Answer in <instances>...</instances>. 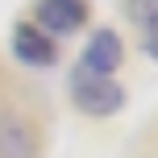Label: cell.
Segmentation results:
<instances>
[{
  "label": "cell",
  "instance_id": "1",
  "mask_svg": "<svg viewBox=\"0 0 158 158\" xmlns=\"http://www.w3.org/2000/svg\"><path fill=\"white\" fill-rule=\"evenodd\" d=\"M71 100L87 117H112V112L125 104V92H121L108 75H96V71H87V67H75L71 71Z\"/></svg>",
  "mask_w": 158,
  "mask_h": 158
},
{
  "label": "cell",
  "instance_id": "2",
  "mask_svg": "<svg viewBox=\"0 0 158 158\" xmlns=\"http://www.w3.org/2000/svg\"><path fill=\"white\" fill-rule=\"evenodd\" d=\"M0 158H38V133L29 117L0 100Z\"/></svg>",
  "mask_w": 158,
  "mask_h": 158
},
{
  "label": "cell",
  "instance_id": "5",
  "mask_svg": "<svg viewBox=\"0 0 158 158\" xmlns=\"http://www.w3.org/2000/svg\"><path fill=\"white\" fill-rule=\"evenodd\" d=\"M79 67H87V71L112 79V71L121 67V38L112 29H96L92 42H87V50H83V58H79Z\"/></svg>",
  "mask_w": 158,
  "mask_h": 158
},
{
  "label": "cell",
  "instance_id": "3",
  "mask_svg": "<svg viewBox=\"0 0 158 158\" xmlns=\"http://www.w3.org/2000/svg\"><path fill=\"white\" fill-rule=\"evenodd\" d=\"M33 17H38V29L75 33L79 25L87 21V0H38V4H33Z\"/></svg>",
  "mask_w": 158,
  "mask_h": 158
},
{
  "label": "cell",
  "instance_id": "6",
  "mask_svg": "<svg viewBox=\"0 0 158 158\" xmlns=\"http://www.w3.org/2000/svg\"><path fill=\"white\" fill-rule=\"evenodd\" d=\"M129 21L142 38V50L158 58V0H129Z\"/></svg>",
  "mask_w": 158,
  "mask_h": 158
},
{
  "label": "cell",
  "instance_id": "4",
  "mask_svg": "<svg viewBox=\"0 0 158 158\" xmlns=\"http://www.w3.org/2000/svg\"><path fill=\"white\" fill-rule=\"evenodd\" d=\"M13 54L25 67H50L54 63V42L38 25H13Z\"/></svg>",
  "mask_w": 158,
  "mask_h": 158
}]
</instances>
